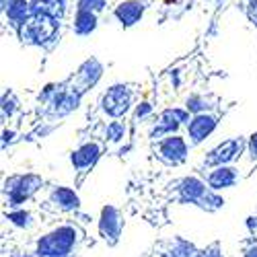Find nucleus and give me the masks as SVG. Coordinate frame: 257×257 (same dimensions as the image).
<instances>
[{
  "label": "nucleus",
  "instance_id": "obj_1",
  "mask_svg": "<svg viewBox=\"0 0 257 257\" xmlns=\"http://www.w3.org/2000/svg\"><path fill=\"white\" fill-rule=\"evenodd\" d=\"M56 29H58V23L54 17L33 13L31 17H27L25 23L21 25V37L25 41H33V44H44V41H48L56 35Z\"/></svg>",
  "mask_w": 257,
  "mask_h": 257
},
{
  "label": "nucleus",
  "instance_id": "obj_2",
  "mask_svg": "<svg viewBox=\"0 0 257 257\" xmlns=\"http://www.w3.org/2000/svg\"><path fill=\"white\" fill-rule=\"evenodd\" d=\"M74 237H76V232L72 228H68V226L58 228L39 241L37 251L41 257H64L72 249Z\"/></svg>",
  "mask_w": 257,
  "mask_h": 257
},
{
  "label": "nucleus",
  "instance_id": "obj_3",
  "mask_svg": "<svg viewBox=\"0 0 257 257\" xmlns=\"http://www.w3.org/2000/svg\"><path fill=\"white\" fill-rule=\"evenodd\" d=\"M41 185V179L37 175H25V177H19L15 181H11V187H9V194H11V202L13 204H19L27 200L33 191Z\"/></svg>",
  "mask_w": 257,
  "mask_h": 257
},
{
  "label": "nucleus",
  "instance_id": "obj_4",
  "mask_svg": "<svg viewBox=\"0 0 257 257\" xmlns=\"http://www.w3.org/2000/svg\"><path fill=\"white\" fill-rule=\"evenodd\" d=\"M127 105H130V93L123 87H113L103 97V107L109 115H121L127 109Z\"/></svg>",
  "mask_w": 257,
  "mask_h": 257
},
{
  "label": "nucleus",
  "instance_id": "obj_5",
  "mask_svg": "<svg viewBox=\"0 0 257 257\" xmlns=\"http://www.w3.org/2000/svg\"><path fill=\"white\" fill-rule=\"evenodd\" d=\"M241 151V142L239 140H228V142H222L218 148H214L208 157V163L210 165H222V163H228L234 155Z\"/></svg>",
  "mask_w": 257,
  "mask_h": 257
},
{
  "label": "nucleus",
  "instance_id": "obj_6",
  "mask_svg": "<svg viewBox=\"0 0 257 257\" xmlns=\"http://www.w3.org/2000/svg\"><path fill=\"white\" fill-rule=\"evenodd\" d=\"M214 127H216V119L210 117V115H198L194 121L189 123V136L194 138L196 142L204 140Z\"/></svg>",
  "mask_w": 257,
  "mask_h": 257
},
{
  "label": "nucleus",
  "instance_id": "obj_7",
  "mask_svg": "<svg viewBox=\"0 0 257 257\" xmlns=\"http://www.w3.org/2000/svg\"><path fill=\"white\" fill-rule=\"evenodd\" d=\"M161 153L165 155V159L173 161V163H179L185 159V142L181 138H167L163 144H161Z\"/></svg>",
  "mask_w": 257,
  "mask_h": 257
},
{
  "label": "nucleus",
  "instance_id": "obj_8",
  "mask_svg": "<svg viewBox=\"0 0 257 257\" xmlns=\"http://www.w3.org/2000/svg\"><path fill=\"white\" fill-rule=\"evenodd\" d=\"M115 15L123 25H134L142 17V5L140 3H123L121 7H117Z\"/></svg>",
  "mask_w": 257,
  "mask_h": 257
},
{
  "label": "nucleus",
  "instance_id": "obj_9",
  "mask_svg": "<svg viewBox=\"0 0 257 257\" xmlns=\"http://www.w3.org/2000/svg\"><path fill=\"white\" fill-rule=\"evenodd\" d=\"M31 9H33V13L50 15L54 19H58L64 13V0H33Z\"/></svg>",
  "mask_w": 257,
  "mask_h": 257
},
{
  "label": "nucleus",
  "instance_id": "obj_10",
  "mask_svg": "<svg viewBox=\"0 0 257 257\" xmlns=\"http://www.w3.org/2000/svg\"><path fill=\"white\" fill-rule=\"evenodd\" d=\"M97 155H99V148L95 144H84L82 148H78V151L72 155V163L76 167H87L97 159Z\"/></svg>",
  "mask_w": 257,
  "mask_h": 257
},
{
  "label": "nucleus",
  "instance_id": "obj_11",
  "mask_svg": "<svg viewBox=\"0 0 257 257\" xmlns=\"http://www.w3.org/2000/svg\"><path fill=\"white\" fill-rule=\"evenodd\" d=\"M187 115L183 113V111H165L163 115H161V123H159V127H157V132L155 134H163V132H167V130H175V127L179 125V121H183Z\"/></svg>",
  "mask_w": 257,
  "mask_h": 257
},
{
  "label": "nucleus",
  "instance_id": "obj_12",
  "mask_svg": "<svg viewBox=\"0 0 257 257\" xmlns=\"http://www.w3.org/2000/svg\"><path fill=\"white\" fill-rule=\"evenodd\" d=\"M181 189H183V196L187 198V200H191V202H198V200H202L204 198V194H206V189H204V183L202 181H198V179H185L183 181V185H181Z\"/></svg>",
  "mask_w": 257,
  "mask_h": 257
},
{
  "label": "nucleus",
  "instance_id": "obj_13",
  "mask_svg": "<svg viewBox=\"0 0 257 257\" xmlns=\"http://www.w3.org/2000/svg\"><path fill=\"white\" fill-rule=\"evenodd\" d=\"M29 5L25 3V0H15V3L9 7V11H7V15H9V19L13 21L15 25H23L25 21H27V9Z\"/></svg>",
  "mask_w": 257,
  "mask_h": 257
},
{
  "label": "nucleus",
  "instance_id": "obj_14",
  "mask_svg": "<svg viewBox=\"0 0 257 257\" xmlns=\"http://www.w3.org/2000/svg\"><path fill=\"white\" fill-rule=\"evenodd\" d=\"M234 183V171L232 169H224L220 167L218 171H214L210 175V185L212 187H228Z\"/></svg>",
  "mask_w": 257,
  "mask_h": 257
},
{
  "label": "nucleus",
  "instance_id": "obj_15",
  "mask_svg": "<svg viewBox=\"0 0 257 257\" xmlns=\"http://www.w3.org/2000/svg\"><path fill=\"white\" fill-rule=\"evenodd\" d=\"M117 228H119V222H117V214L115 210L111 208H105L103 210V222H101V230L109 237H115L117 234Z\"/></svg>",
  "mask_w": 257,
  "mask_h": 257
},
{
  "label": "nucleus",
  "instance_id": "obj_16",
  "mask_svg": "<svg viewBox=\"0 0 257 257\" xmlns=\"http://www.w3.org/2000/svg\"><path fill=\"white\" fill-rule=\"evenodd\" d=\"M54 200H56L62 208H66V210H72V208L78 206L76 194H74V191H70V189H66V187H60L56 194H54Z\"/></svg>",
  "mask_w": 257,
  "mask_h": 257
},
{
  "label": "nucleus",
  "instance_id": "obj_17",
  "mask_svg": "<svg viewBox=\"0 0 257 257\" xmlns=\"http://www.w3.org/2000/svg\"><path fill=\"white\" fill-rule=\"evenodd\" d=\"M95 27V15L91 11H84L80 9L78 11V17H76V31L78 33H87Z\"/></svg>",
  "mask_w": 257,
  "mask_h": 257
},
{
  "label": "nucleus",
  "instance_id": "obj_18",
  "mask_svg": "<svg viewBox=\"0 0 257 257\" xmlns=\"http://www.w3.org/2000/svg\"><path fill=\"white\" fill-rule=\"evenodd\" d=\"M103 7V0H80V9L84 11H99Z\"/></svg>",
  "mask_w": 257,
  "mask_h": 257
},
{
  "label": "nucleus",
  "instance_id": "obj_19",
  "mask_svg": "<svg viewBox=\"0 0 257 257\" xmlns=\"http://www.w3.org/2000/svg\"><path fill=\"white\" fill-rule=\"evenodd\" d=\"M123 134V127L119 125V123H113L111 127H109V138H113V140H117L119 136Z\"/></svg>",
  "mask_w": 257,
  "mask_h": 257
},
{
  "label": "nucleus",
  "instance_id": "obj_20",
  "mask_svg": "<svg viewBox=\"0 0 257 257\" xmlns=\"http://www.w3.org/2000/svg\"><path fill=\"white\" fill-rule=\"evenodd\" d=\"M9 218H13L17 224H23V222H25V218H27V214H11Z\"/></svg>",
  "mask_w": 257,
  "mask_h": 257
},
{
  "label": "nucleus",
  "instance_id": "obj_21",
  "mask_svg": "<svg viewBox=\"0 0 257 257\" xmlns=\"http://www.w3.org/2000/svg\"><path fill=\"white\" fill-rule=\"evenodd\" d=\"M249 148H251V155L257 157V134L251 136V144H249Z\"/></svg>",
  "mask_w": 257,
  "mask_h": 257
},
{
  "label": "nucleus",
  "instance_id": "obj_22",
  "mask_svg": "<svg viewBox=\"0 0 257 257\" xmlns=\"http://www.w3.org/2000/svg\"><path fill=\"white\" fill-rule=\"evenodd\" d=\"M198 257H220L216 251H214V249H210V251H202Z\"/></svg>",
  "mask_w": 257,
  "mask_h": 257
},
{
  "label": "nucleus",
  "instance_id": "obj_23",
  "mask_svg": "<svg viewBox=\"0 0 257 257\" xmlns=\"http://www.w3.org/2000/svg\"><path fill=\"white\" fill-rule=\"evenodd\" d=\"M251 17L257 21V0H253V3H251Z\"/></svg>",
  "mask_w": 257,
  "mask_h": 257
},
{
  "label": "nucleus",
  "instance_id": "obj_24",
  "mask_svg": "<svg viewBox=\"0 0 257 257\" xmlns=\"http://www.w3.org/2000/svg\"><path fill=\"white\" fill-rule=\"evenodd\" d=\"M245 257H257V247H251L249 251H247V255Z\"/></svg>",
  "mask_w": 257,
  "mask_h": 257
},
{
  "label": "nucleus",
  "instance_id": "obj_25",
  "mask_svg": "<svg viewBox=\"0 0 257 257\" xmlns=\"http://www.w3.org/2000/svg\"><path fill=\"white\" fill-rule=\"evenodd\" d=\"M13 3H15V0H3V9H5V11H9V7H11Z\"/></svg>",
  "mask_w": 257,
  "mask_h": 257
},
{
  "label": "nucleus",
  "instance_id": "obj_26",
  "mask_svg": "<svg viewBox=\"0 0 257 257\" xmlns=\"http://www.w3.org/2000/svg\"><path fill=\"white\" fill-rule=\"evenodd\" d=\"M148 109H151V107H148V105H144V107H142V109H138V115H142V113H146Z\"/></svg>",
  "mask_w": 257,
  "mask_h": 257
},
{
  "label": "nucleus",
  "instance_id": "obj_27",
  "mask_svg": "<svg viewBox=\"0 0 257 257\" xmlns=\"http://www.w3.org/2000/svg\"><path fill=\"white\" fill-rule=\"evenodd\" d=\"M171 257H177V255H171Z\"/></svg>",
  "mask_w": 257,
  "mask_h": 257
}]
</instances>
